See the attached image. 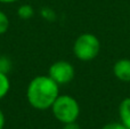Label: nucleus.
<instances>
[{"instance_id": "obj_12", "label": "nucleus", "mask_w": 130, "mask_h": 129, "mask_svg": "<svg viewBox=\"0 0 130 129\" xmlns=\"http://www.w3.org/2000/svg\"><path fill=\"white\" fill-rule=\"evenodd\" d=\"M41 13H42V16H43V17H46L47 20H49V21L54 20V17H55V14H54V11H53L52 9L43 8Z\"/></svg>"}, {"instance_id": "obj_1", "label": "nucleus", "mask_w": 130, "mask_h": 129, "mask_svg": "<svg viewBox=\"0 0 130 129\" xmlns=\"http://www.w3.org/2000/svg\"><path fill=\"white\" fill-rule=\"evenodd\" d=\"M59 96V85L49 75H38L30 81L26 88V98L37 110L50 109Z\"/></svg>"}, {"instance_id": "obj_4", "label": "nucleus", "mask_w": 130, "mask_h": 129, "mask_svg": "<svg viewBox=\"0 0 130 129\" xmlns=\"http://www.w3.org/2000/svg\"><path fill=\"white\" fill-rule=\"evenodd\" d=\"M75 71L70 62L67 61H57L49 66L48 75L55 82L61 85H67L73 80Z\"/></svg>"}, {"instance_id": "obj_2", "label": "nucleus", "mask_w": 130, "mask_h": 129, "mask_svg": "<svg viewBox=\"0 0 130 129\" xmlns=\"http://www.w3.org/2000/svg\"><path fill=\"white\" fill-rule=\"evenodd\" d=\"M53 116L62 123L74 122L80 116V105L74 97L59 95L52 105Z\"/></svg>"}, {"instance_id": "obj_9", "label": "nucleus", "mask_w": 130, "mask_h": 129, "mask_svg": "<svg viewBox=\"0 0 130 129\" xmlns=\"http://www.w3.org/2000/svg\"><path fill=\"white\" fill-rule=\"evenodd\" d=\"M9 18L4 11L0 10V36L5 34L9 29Z\"/></svg>"}, {"instance_id": "obj_7", "label": "nucleus", "mask_w": 130, "mask_h": 129, "mask_svg": "<svg viewBox=\"0 0 130 129\" xmlns=\"http://www.w3.org/2000/svg\"><path fill=\"white\" fill-rule=\"evenodd\" d=\"M10 89V80L8 78V74L0 72V100L6 97Z\"/></svg>"}, {"instance_id": "obj_5", "label": "nucleus", "mask_w": 130, "mask_h": 129, "mask_svg": "<svg viewBox=\"0 0 130 129\" xmlns=\"http://www.w3.org/2000/svg\"><path fill=\"white\" fill-rule=\"evenodd\" d=\"M113 74L117 79L123 82H130V59L122 58L113 65Z\"/></svg>"}, {"instance_id": "obj_8", "label": "nucleus", "mask_w": 130, "mask_h": 129, "mask_svg": "<svg viewBox=\"0 0 130 129\" xmlns=\"http://www.w3.org/2000/svg\"><path fill=\"white\" fill-rule=\"evenodd\" d=\"M17 15L22 20H30L34 15V8L31 5H27V4L21 5L17 9Z\"/></svg>"}, {"instance_id": "obj_13", "label": "nucleus", "mask_w": 130, "mask_h": 129, "mask_svg": "<svg viewBox=\"0 0 130 129\" xmlns=\"http://www.w3.org/2000/svg\"><path fill=\"white\" fill-rule=\"evenodd\" d=\"M63 129H81V128H80V126L76 123V121H74V122L64 123V128Z\"/></svg>"}, {"instance_id": "obj_6", "label": "nucleus", "mask_w": 130, "mask_h": 129, "mask_svg": "<svg viewBox=\"0 0 130 129\" xmlns=\"http://www.w3.org/2000/svg\"><path fill=\"white\" fill-rule=\"evenodd\" d=\"M119 117L120 122H122L127 127V129H130V97H127L120 103L119 105Z\"/></svg>"}, {"instance_id": "obj_11", "label": "nucleus", "mask_w": 130, "mask_h": 129, "mask_svg": "<svg viewBox=\"0 0 130 129\" xmlns=\"http://www.w3.org/2000/svg\"><path fill=\"white\" fill-rule=\"evenodd\" d=\"M102 129H127V127L122 122H110L106 123Z\"/></svg>"}, {"instance_id": "obj_10", "label": "nucleus", "mask_w": 130, "mask_h": 129, "mask_svg": "<svg viewBox=\"0 0 130 129\" xmlns=\"http://www.w3.org/2000/svg\"><path fill=\"white\" fill-rule=\"evenodd\" d=\"M11 70V61L6 56H0V72L8 74Z\"/></svg>"}, {"instance_id": "obj_15", "label": "nucleus", "mask_w": 130, "mask_h": 129, "mask_svg": "<svg viewBox=\"0 0 130 129\" xmlns=\"http://www.w3.org/2000/svg\"><path fill=\"white\" fill-rule=\"evenodd\" d=\"M16 1H18V0H0L1 4H14Z\"/></svg>"}, {"instance_id": "obj_3", "label": "nucleus", "mask_w": 130, "mask_h": 129, "mask_svg": "<svg viewBox=\"0 0 130 129\" xmlns=\"http://www.w3.org/2000/svg\"><path fill=\"white\" fill-rule=\"evenodd\" d=\"M101 50V42L92 33H82L75 39L73 45L74 56L82 62L95 59Z\"/></svg>"}, {"instance_id": "obj_14", "label": "nucleus", "mask_w": 130, "mask_h": 129, "mask_svg": "<svg viewBox=\"0 0 130 129\" xmlns=\"http://www.w3.org/2000/svg\"><path fill=\"white\" fill-rule=\"evenodd\" d=\"M5 123H6V118H5V114L2 112V110L0 109V129L5 128Z\"/></svg>"}]
</instances>
